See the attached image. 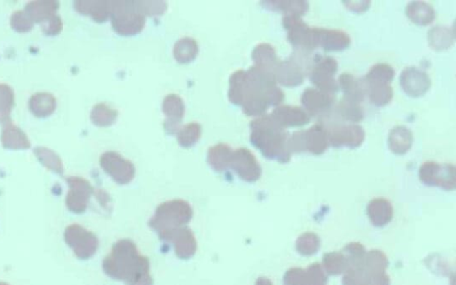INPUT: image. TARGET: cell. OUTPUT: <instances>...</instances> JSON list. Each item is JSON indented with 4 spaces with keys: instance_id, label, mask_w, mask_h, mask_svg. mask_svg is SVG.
<instances>
[{
    "instance_id": "10",
    "label": "cell",
    "mask_w": 456,
    "mask_h": 285,
    "mask_svg": "<svg viewBox=\"0 0 456 285\" xmlns=\"http://www.w3.org/2000/svg\"><path fill=\"white\" fill-rule=\"evenodd\" d=\"M419 180L428 187L454 191L456 187L455 167L451 163L424 162L419 169Z\"/></svg>"
},
{
    "instance_id": "7",
    "label": "cell",
    "mask_w": 456,
    "mask_h": 285,
    "mask_svg": "<svg viewBox=\"0 0 456 285\" xmlns=\"http://www.w3.org/2000/svg\"><path fill=\"white\" fill-rule=\"evenodd\" d=\"M337 71H338V62L335 59L317 54L313 56L311 67L308 75L310 81L318 90L334 95L340 89L339 84L334 78Z\"/></svg>"
},
{
    "instance_id": "51",
    "label": "cell",
    "mask_w": 456,
    "mask_h": 285,
    "mask_svg": "<svg viewBox=\"0 0 456 285\" xmlns=\"http://www.w3.org/2000/svg\"><path fill=\"white\" fill-rule=\"evenodd\" d=\"M346 8L351 10L355 12V13H362V12L366 11L371 5L370 1H351L344 2Z\"/></svg>"
},
{
    "instance_id": "44",
    "label": "cell",
    "mask_w": 456,
    "mask_h": 285,
    "mask_svg": "<svg viewBox=\"0 0 456 285\" xmlns=\"http://www.w3.org/2000/svg\"><path fill=\"white\" fill-rule=\"evenodd\" d=\"M396 74V72L392 66L388 63H376L367 72L364 80L367 81H375V83H391Z\"/></svg>"
},
{
    "instance_id": "38",
    "label": "cell",
    "mask_w": 456,
    "mask_h": 285,
    "mask_svg": "<svg viewBox=\"0 0 456 285\" xmlns=\"http://www.w3.org/2000/svg\"><path fill=\"white\" fill-rule=\"evenodd\" d=\"M322 266L327 275H340L348 271L349 264L342 251H331L324 254Z\"/></svg>"
},
{
    "instance_id": "43",
    "label": "cell",
    "mask_w": 456,
    "mask_h": 285,
    "mask_svg": "<svg viewBox=\"0 0 456 285\" xmlns=\"http://www.w3.org/2000/svg\"><path fill=\"white\" fill-rule=\"evenodd\" d=\"M200 136H202V126L198 123L185 124L177 132L178 142L184 148L194 147L200 140Z\"/></svg>"
},
{
    "instance_id": "52",
    "label": "cell",
    "mask_w": 456,
    "mask_h": 285,
    "mask_svg": "<svg viewBox=\"0 0 456 285\" xmlns=\"http://www.w3.org/2000/svg\"><path fill=\"white\" fill-rule=\"evenodd\" d=\"M255 285H273L269 278L265 277H258Z\"/></svg>"
},
{
    "instance_id": "6",
    "label": "cell",
    "mask_w": 456,
    "mask_h": 285,
    "mask_svg": "<svg viewBox=\"0 0 456 285\" xmlns=\"http://www.w3.org/2000/svg\"><path fill=\"white\" fill-rule=\"evenodd\" d=\"M329 147L327 129L322 123L315 124L307 130L294 132L289 136L288 148L291 154L308 153L321 156Z\"/></svg>"
},
{
    "instance_id": "40",
    "label": "cell",
    "mask_w": 456,
    "mask_h": 285,
    "mask_svg": "<svg viewBox=\"0 0 456 285\" xmlns=\"http://www.w3.org/2000/svg\"><path fill=\"white\" fill-rule=\"evenodd\" d=\"M321 240L317 233L306 232L297 238L295 249L297 253L304 257L315 255L320 250Z\"/></svg>"
},
{
    "instance_id": "26",
    "label": "cell",
    "mask_w": 456,
    "mask_h": 285,
    "mask_svg": "<svg viewBox=\"0 0 456 285\" xmlns=\"http://www.w3.org/2000/svg\"><path fill=\"white\" fill-rule=\"evenodd\" d=\"M251 56L254 66L272 74L280 62L275 48L269 43L258 44L252 51Z\"/></svg>"
},
{
    "instance_id": "13",
    "label": "cell",
    "mask_w": 456,
    "mask_h": 285,
    "mask_svg": "<svg viewBox=\"0 0 456 285\" xmlns=\"http://www.w3.org/2000/svg\"><path fill=\"white\" fill-rule=\"evenodd\" d=\"M230 169H232L242 180L248 183L258 181L262 174V169L257 158L251 150L245 147L233 151Z\"/></svg>"
},
{
    "instance_id": "42",
    "label": "cell",
    "mask_w": 456,
    "mask_h": 285,
    "mask_svg": "<svg viewBox=\"0 0 456 285\" xmlns=\"http://www.w3.org/2000/svg\"><path fill=\"white\" fill-rule=\"evenodd\" d=\"M245 87V70H237L229 78L228 99L236 105H242Z\"/></svg>"
},
{
    "instance_id": "48",
    "label": "cell",
    "mask_w": 456,
    "mask_h": 285,
    "mask_svg": "<svg viewBox=\"0 0 456 285\" xmlns=\"http://www.w3.org/2000/svg\"><path fill=\"white\" fill-rule=\"evenodd\" d=\"M10 24L12 28L18 32H28L34 25V22L25 11L17 10L11 15Z\"/></svg>"
},
{
    "instance_id": "33",
    "label": "cell",
    "mask_w": 456,
    "mask_h": 285,
    "mask_svg": "<svg viewBox=\"0 0 456 285\" xmlns=\"http://www.w3.org/2000/svg\"><path fill=\"white\" fill-rule=\"evenodd\" d=\"M366 92L370 102L377 107H382L390 104L394 95L391 83H375V81H366Z\"/></svg>"
},
{
    "instance_id": "12",
    "label": "cell",
    "mask_w": 456,
    "mask_h": 285,
    "mask_svg": "<svg viewBox=\"0 0 456 285\" xmlns=\"http://www.w3.org/2000/svg\"><path fill=\"white\" fill-rule=\"evenodd\" d=\"M99 163L103 171L121 186L129 184L135 178V166L117 151H105L100 156Z\"/></svg>"
},
{
    "instance_id": "49",
    "label": "cell",
    "mask_w": 456,
    "mask_h": 285,
    "mask_svg": "<svg viewBox=\"0 0 456 285\" xmlns=\"http://www.w3.org/2000/svg\"><path fill=\"white\" fill-rule=\"evenodd\" d=\"M41 25L42 32L48 36L59 35L63 28L62 18L57 14L51 15L48 19L41 23Z\"/></svg>"
},
{
    "instance_id": "20",
    "label": "cell",
    "mask_w": 456,
    "mask_h": 285,
    "mask_svg": "<svg viewBox=\"0 0 456 285\" xmlns=\"http://www.w3.org/2000/svg\"><path fill=\"white\" fill-rule=\"evenodd\" d=\"M315 32L318 48L327 52H339L346 50L351 44V36L344 30L315 27Z\"/></svg>"
},
{
    "instance_id": "29",
    "label": "cell",
    "mask_w": 456,
    "mask_h": 285,
    "mask_svg": "<svg viewBox=\"0 0 456 285\" xmlns=\"http://www.w3.org/2000/svg\"><path fill=\"white\" fill-rule=\"evenodd\" d=\"M261 5L269 10L281 12L284 15L300 17H302L309 8V2L304 0H271V1L261 2Z\"/></svg>"
},
{
    "instance_id": "8",
    "label": "cell",
    "mask_w": 456,
    "mask_h": 285,
    "mask_svg": "<svg viewBox=\"0 0 456 285\" xmlns=\"http://www.w3.org/2000/svg\"><path fill=\"white\" fill-rule=\"evenodd\" d=\"M282 25L287 30V39L295 50L312 52L318 48L315 27H309L302 17L284 15Z\"/></svg>"
},
{
    "instance_id": "1",
    "label": "cell",
    "mask_w": 456,
    "mask_h": 285,
    "mask_svg": "<svg viewBox=\"0 0 456 285\" xmlns=\"http://www.w3.org/2000/svg\"><path fill=\"white\" fill-rule=\"evenodd\" d=\"M103 271L126 285H154L148 257L139 253L130 239H121L112 245L111 253L103 260Z\"/></svg>"
},
{
    "instance_id": "34",
    "label": "cell",
    "mask_w": 456,
    "mask_h": 285,
    "mask_svg": "<svg viewBox=\"0 0 456 285\" xmlns=\"http://www.w3.org/2000/svg\"><path fill=\"white\" fill-rule=\"evenodd\" d=\"M428 41L434 50H448L455 43V30L446 25L435 26L428 32Z\"/></svg>"
},
{
    "instance_id": "19",
    "label": "cell",
    "mask_w": 456,
    "mask_h": 285,
    "mask_svg": "<svg viewBox=\"0 0 456 285\" xmlns=\"http://www.w3.org/2000/svg\"><path fill=\"white\" fill-rule=\"evenodd\" d=\"M270 115L285 129L305 126L311 120V116L299 106L278 105Z\"/></svg>"
},
{
    "instance_id": "15",
    "label": "cell",
    "mask_w": 456,
    "mask_h": 285,
    "mask_svg": "<svg viewBox=\"0 0 456 285\" xmlns=\"http://www.w3.org/2000/svg\"><path fill=\"white\" fill-rule=\"evenodd\" d=\"M334 103H335L334 95L314 87H308L304 90L302 96L304 110L310 116H319L322 117V119L331 114L334 107Z\"/></svg>"
},
{
    "instance_id": "23",
    "label": "cell",
    "mask_w": 456,
    "mask_h": 285,
    "mask_svg": "<svg viewBox=\"0 0 456 285\" xmlns=\"http://www.w3.org/2000/svg\"><path fill=\"white\" fill-rule=\"evenodd\" d=\"M174 245L176 255L181 260H189L197 251V241L189 227L185 226L178 230L172 236L169 242Z\"/></svg>"
},
{
    "instance_id": "17",
    "label": "cell",
    "mask_w": 456,
    "mask_h": 285,
    "mask_svg": "<svg viewBox=\"0 0 456 285\" xmlns=\"http://www.w3.org/2000/svg\"><path fill=\"white\" fill-rule=\"evenodd\" d=\"M401 87L411 98H419L431 89V81L427 72L415 66L403 70L400 77Z\"/></svg>"
},
{
    "instance_id": "35",
    "label": "cell",
    "mask_w": 456,
    "mask_h": 285,
    "mask_svg": "<svg viewBox=\"0 0 456 285\" xmlns=\"http://www.w3.org/2000/svg\"><path fill=\"white\" fill-rule=\"evenodd\" d=\"M388 265L390 262L387 255L383 251L375 249L367 251L363 262L357 268L367 275H377L387 273Z\"/></svg>"
},
{
    "instance_id": "21",
    "label": "cell",
    "mask_w": 456,
    "mask_h": 285,
    "mask_svg": "<svg viewBox=\"0 0 456 285\" xmlns=\"http://www.w3.org/2000/svg\"><path fill=\"white\" fill-rule=\"evenodd\" d=\"M366 213L373 226L384 227L391 222L394 209L388 199L379 197L368 202Z\"/></svg>"
},
{
    "instance_id": "39",
    "label": "cell",
    "mask_w": 456,
    "mask_h": 285,
    "mask_svg": "<svg viewBox=\"0 0 456 285\" xmlns=\"http://www.w3.org/2000/svg\"><path fill=\"white\" fill-rule=\"evenodd\" d=\"M118 113L105 103H99L93 106L90 112V120L96 126L109 127L115 123Z\"/></svg>"
},
{
    "instance_id": "14",
    "label": "cell",
    "mask_w": 456,
    "mask_h": 285,
    "mask_svg": "<svg viewBox=\"0 0 456 285\" xmlns=\"http://www.w3.org/2000/svg\"><path fill=\"white\" fill-rule=\"evenodd\" d=\"M66 181L69 186L65 200L67 208L72 213H84L93 195V187L89 181L81 177H69Z\"/></svg>"
},
{
    "instance_id": "2",
    "label": "cell",
    "mask_w": 456,
    "mask_h": 285,
    "mask_svg": "<svg viewBox=\"0 0 456 285\" xmlns=\"http://www.w3.org/2000/svg\"><path fill=\"white\" fill-rule=\"evenodd\" d=\"M284 99V91L278 86L275 76L256 66L245 71V87L242 107L248 116H262L271 106H278Z\"/></svg>"
},
{
    "instance_id": "11",
    "label": "cell",
    "mask_w": 456,
    "mask_h": 285,
    "mask_svg": "<svg viewBox=\"0 0 456 285\" xmlns=\"http://www.w3.org/2000/svg\"><path fill=\"white\" fill-rule=\"evenodd\" d=\"M63 236L67 245L72 249L78 259L89 260L95 255L99 249V239L95 233L78 224L67 226Z\"/></svg>"
},
{
    "instance_id": "25",
    "label": "cell",
    "mask_w": 456,
    "mask_h": 285,
    "mask_svg": "<svg viewBox=\"0 0 456 285\" xmlns=\"http://www.w3.org/2000/svg\"><path fill=\"white\" fill-rule=\"evenodd\" d=\"M338 84L344 94V98L358 104L366 98V81L364 78H355L353 74L344 72L340 75Z\"/></svg>"
},
{
    "instance_id": "24",
    "label": "cell",
    "mask_w": 456,
    "mask_h": 285,
    "mask_svg": "<svg viewBox=\"0 0 456 285\" xmlns=\"http://www.w3.org/2000/svg\"><path fill=\"white\" fill-rule=\"evenodd\" d=\"M1 142L3 147L12 150H26L32 145L25 133L10 119L3 124Z\"/></svg>"
},
{
    "instance_id": "16",
    "label": "cell",
    "mask_w": 456,
    "mask_h": 285,
    "mask_svg": "<svg viewBox=\"0 0 456 285\" xmlns=\"http://www.w3.org/2000/svg\"><path fill=\"white\" fill-rule=\"evenodd\" d=\"M328 277L320 263H313L308 268H293L284 275V285H327Z\"/></svg>"
},
{
    "instance_id": "45",
    "label": "cell",
    "mask_w": 456,
    "mask_h": 285,
    "mask_svg": "<svg viewBox=\"0 0 456 285\" xmlns=\"http://www.w3.org/2000/svg\"><path fill=\"white\" fill-rule=\"evenodd\" d=\"M14 91L9 85L0 83V121L10 119V114L14 105Z\"/></svg>"
},
{
    "instance_id": "32",
    "label": "cell",
    "mask_w": 456,
    "mask_h": 285,
    "mask_svg": "<svg viewBox=\"0 0 456 285\" xmlns=\"http://www.w3.org/2000/svg\"><path fill=\"white\" fill-rule=\"evenodd\" d=\"M59 2L54 0H34L27 3L24 11L34 23H41L51 15L56 14Z\"/></svg>"
},
{
    "instance_id": "18",
    "label": "cell",
    "mask_w": 456,
    "mask_h": 285,
    "mask_svg": "<svg viewBox=\"0 0 456 285\" xmlns=\"http://www.w3.org/2000/svg\"><path fill=\"white\" fill-rule=\"evenodd\" d=\"M162 109L165 116L164 129L169 135L177 134L185 114L183 98L177 94H169L163 99Z\"/></svg>"
},
{
    "instance_id": "27",
    "label": "cell",
    "mask_w": 456,
    "mask_h": 285,
    "mask_svg": "<svg viewBox=\"0 0 456 285\" xmlns=\"http://www.w3.org/2000/svg\"><path fill=\"white\" fill-rule=\"evenodd\" d=\"M413 136L407 127L398 125L391 130L388 135V147L397 156H404L411 149Z\"/></svg>"
},
{
    "instance_id": "30",
    "label": "cell",
    "mask_w": 456,
    "mask_h": 285,
    "mask_svg": "<svg viewBox=\"0 0 456 285\" xmlns=\"http://www.w3.org/2000/svg\"><path fill=\"white\" fill-rule=\"evenodd\" d=\"M233 149L227 144L215 145L209 147L207 154V160L209 165L216 172L226 171L230 168L231 158H232Z\"/></svg>"
},
{
    "instance_id": "36",
    "label": "cell",
    "mask_w": 456,
    "mask_h": 285,
    "mask_svg": "<svg viewBox=\"0 0 456 285\" xmlns=\"http://www.w3.org/2000/svg\"><path fill=\"white\" fill-rule=\"evenodd\" d=\"M334 116L339 123H360L364 119V111L360 104L343 98L335 106Z\"/></svg>"
},
{
    "instance_id": "47",
    "label": "cell",
    "mask_w": 456,
    "mask_h": 285,
    "mask_svg": "<svg viewBox=\"0 0 456 285\" xmlns=\"http://www.w3.org/2000/svg\"><path fill=\"white\" fill-rule=\"evenodd\" d=\"M134 6L138 13L145 17H155L165 13L168 4L165 1H147V0H134Z\"/></svg>"
},
{
    "instance_id": "5",
    "label": "cell",
    "mask_w": 456,
    "mask_h": 285,
    "mask_svg": "<svg viewBox=\"0 0 456 285\" xmlns=\"http://www.w3.org/2000/svg\"><path fill=\"white\" fill-rule=\"evenodd\" d=\"M112 26L118 34L134 36L145 28V17L136 10L134 0H112Z\"/></svg>"
},
{
    "instance_id": "4",
    "label": "cell",
    "mask_w": 456,
    "mask_h": 285,
    "mask_svg": "<svg viewBox=\"0 0 456 285\" xmlns=\"http://www.w3.org/2000/svg\"><path fill=\"white\" fill-rule=\"evenodd\" d=\"M193 216L189 202L182 199L170 200L158 206L148 224L160 240L169 242L174 233L187 226Z\"/></svg>"
},
{
    "instance_id": "41",
    "label": "cell",
    "mask_w": 456,
    "mask_h": 285,
    "mask_svg": "<svg viewBox=\"0 0 456 285\" xmlns=\"http://www.w3.org/2000/svg\"><path fill=\"white\" fill-rule=\"evenodd\" d=\"M34 154L39 162L45 168L56 173V174L63 175V171H65V167H63L62 160H61L60 156L56 151L48 149L47 147H39L35 148Z\"/></svg>"
},
{
    "instance_id": "28",
    "label": "cell",
    "mask_w": 456,
    "mask_h": 285,
    "mask_svg": "<svg viewBox=\"0 0 456 285\" xmlns=\"http://www.w3.org/2000/svg\"><path fill=\"white\" fill-rule=\"evenodd\" d=\"M406 14L413 23L419 26H427L436 18L433 6L425 1H411L407 4Z\"/></svg>"
},
{
    "instance_id": "31",
    "label": "cell",
    "mask_w": 456,
    "mask_h": 285,
    "mask_svg": "<svg viewBox=\"0 0 456 285\" xmlns=\"http://www.w3.org/2000/svg\"><path fill=\"white\" fill-rule=\"evenodd\" d=\"M56 98L50 92L34 93L29 100L30 112L39 118L50 116L56 111Z\"/></svg>"
},
{
    "instance_id": "37",
    "label": "cell",
    "mask_w": 456,
    "mask_h": 285,
    "mask_svg": "<svg viewBox=\"0 0 456 285\" xmlns=\"http://www.w3.org/2000/svg\"><path fill=\"white\" fill-rule=\"evenodd\" d=\"M199 53V45L196 39L184 37L178 39L173 48V56L180 63H191Z\"/></svg>"
},
{
    "instance_id": "22",
    "label": "cell",
    "mask_w": 456,
    "mask_h": 285,
    "mask_svg": "<svg viewBox=\"0 0 456 285\" xmlns=\"http://www.w3.org/2000/svg\"><path fill=\"white\" fill-rule=\"evenodd\" d=\"M74 8L79 13L90 15L96 22L103 23L111 17L112 0H76Z\"/></svg>"
},
{
    "instance_id": "50",
    "label": "cell",
    "mask_w": 456,
    "mask_h": 285,
    "mask_svg": "<svg viewBox=\"0 0 456 285\" xmlns=\"http://www.w3.org/2000/svg\"><path fill=\"white\" fill-rule=\"evenodd\" d=\"M342 285H367L358 268H349L342 277Z\"/></svg>"
},
{
    "instance_id": "46",
    "label": "cell",
    "mask_w": 456,
    "mask_h": 285,
    "mask_svg": "<svg viewBox=\"0 0 456 285\" xmlns=\"http://www.w3.org/2000/svg\"><path fill=\"white\" fill-rule=\"evenodd\" d=\"M342 253L348 260L349 268H357L363 262L367 251L360 242H352L343 248Z\"/></svg>"
},
{
    "instance_id": "9",
    "label": "cell",
    "mask_w": 456,
    "mask_h": 285,
    "mask_svg": "<svg viewBox=\"0 0 456 285\" xmlns=\"http://www.w3.org/2000/svg\"><path fill=\"white\" fill-rule=\"evenodd\" d=\"M327 129L329 145L334 148L348 147L355 149L361 147L366 138L363 127L354 123H322Z\"/></svg>"
},
{
    "instance_id": "3",
    "label": "cell",
    "mask_w": 456,
    "mask_h": 285,
    "mask_svg": "<svg viewBox=\"0 0 456 285\" xmlns=\"http://www.w3.org/2000/svg\"><path fill=\"white\" fill-rule=\"evenodd\" d=\"M251 142L267 159L288 163L291 154L288 148L289 133L270 114L251 121Z\"/></svg>"
}]
</instances>
